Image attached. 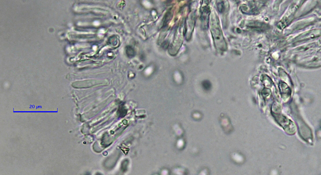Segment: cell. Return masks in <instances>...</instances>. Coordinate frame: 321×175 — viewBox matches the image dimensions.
I'll return each mask as SVG.
<instances>
[{
	"label": "cell",
	"instance_id": "1",
	"mask_svg": "<svg viewBox=\"0 0 321 175\" xmlns=\"http://www.w3.org/2000/svg\"><path fill=\"white\" fill-rule=\"evenodd\" d=\"M211 31L216 47L221 50L226 48V44L220 27L218 20L216 16L211 18Z\"/></svg>",
	"mask_w": 321,
	"mask_h": 175
}]
</instances>
